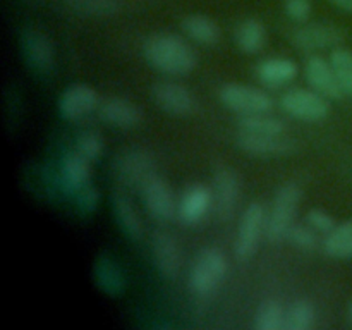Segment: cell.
I'll use <instances>...</instances> for the list:
<instances>
[{
  "mask_svg": "<svg viewBox=\"0 0 352 330\" xmlns=\"http://www.w3.org/2000/svg\"><path fill=\"white\" fill-rule=\"evenodd\" d=\"M148 64L170 76H186L195 71L196 52L184 38L172 33L151 34L143 45Z\"/></svg>",
  "mask_w": 352,
  "mask_h": 330,
  "instance_id": "1",
  "label": "cell"
},
{
  "mask_svg": "<svg viewBox=\"0 0 352 330\" xmlns=\"http://www.w3.org/2000/svg\"><path fill=\"white\" fill-rule=\"evenodd\" d=\"M302 199V191L296 182H287L280 186L272 199V208L267 213V237L270 241H284L289 229L296 222L299 203Z\"/></svg>",
  "mask_w": 352,
  "mask_h": 330,
  "instance_id": "2",
  "label": "cell"
},
{
  "mask_svg": "<svg viewBox=\"0 0 352 330\" xmlns=\"http://www.w3.org/2000/svg\"><path fill=\"white\" fill-rule=\"evenodd\" d=\"M227 274V258L217 248H205L196 256L189 275V287L196 296H208L222 284Z\"/></svg>",
  "mask_w": 352,
  "mask_h": 330,
  "instance_id": "3",
  "label": "cell"
},
{
  "mask_svg": "<svg viewBox=\"0 0 352 330\" xmlns=\"http://www.w3.org/2000/svg\"><path fill=\"white\" fill-rule=\"evenodd\" d=\"M267 234V210L260 201L246 206L239 220L236 236V254L239 260H248L256 253L260 241Z\"/></svg>",
  "mask_w": 352,
  "mask_h": 330,
  "instance_id": "4",
  "label": "cell"
},
{
  "mask_svg": "<svg viewBox=\"0 0 352 330\" xmlns=\"http://www.w3.org/2000/svg\"><path fill=\"white\" fill-rule=\"evenodd\" d=\"M219 98L227 109L234 110L241 116L268 112L274 107V100L267 91L256 88V86L239 85V82L223 85L219 91Z\"/></svg>",
  "mask_w": 352,
  "mask_h": 330,
  "instance_id": "5",
  "label": "cell"
},
{
  "mask_svg": "<svg viewBox=\"0 0 352 330\" xmlns=\"http://www.w3.org/2000/svg\"><path fill=\"white\" fill-rule=\"evenodd\" d=\"M282 109L294 119L305 122H318L330 113L329 98L320 95L315 89L294 88L282 96Z\"/></svg>",
  "mask_w": 352,
  "mask_h": 330,
  "instance_id": "6",
  "label": "cell"
},
{
  "mask_svg": "<svg viewBox=\"0 0 352 330\" xmlns=\"http://www.w3.org/2000/svg\"><path fill=\"white\" fill-rule=\"evenodd\" d=\"M141 195L148 213L160 222H168L177 217V205L174 191L170 186L162 179L160 175L151 174L146 181L141 184Z\"/></svg>",
  "mask_w": 352,
  "mask_h": 330,
  "instance_id": "7",
  "label": "cell"
},
{
  "mask_svg": "<svg viewBox=\"0 0 352 330\" xmlns=\"http://www.w3.org/2000/svg\"><path fill=\"white\" fill-rule=\"evenodd\" d=\"M213 210L220 220L227 222L236 212L241 198V179L232 168H220L212 186Z\"/></svg>",
  "mask_w": 352,
  "mask_h": 330,
  "instance_id": "8",
  "label": "cell"
},
{
  "mask_svg": "<svg viewBox=\"0 0 352 330\" xmlns=\"http://www.w3.org/2000/svg\"><path fill=\"white\" fill-rule=\"evenodd\" d=\"M237 146L253 157H282L294 150V141L287 134H251L237 131Z\"/></svg>",
  "mask_w": 352,
  "mask_h": 330,
  "instance_id": "9",
  "label": "cell"
},
{
  "mask_svg": "<svg viewBox=\"0 0 352 330\" xmlns=\"http://www.w3.org/2000/svg\"><path fill=\"white\" fill-rule=\"evenodd\" d=\"M153 98L157 105L170 116L186 117L198 109L196 96L186 86L174 81H162L155 85Z\"/></svg>",
  "mask_w": 352,
  "mask_h": 330,
  "instance_id": "10",
  "label": "cell"
},
{
  "mask_svg": "<svg viewBox=\"0 0 352 330\" xmlns=\"http://www.w3.org/2000/svg\"><path fill=\"white\" fill-rule=\"evenodd\" d=\"M344 34L336 24L330 23H302L301 28L292 33V43L302 52H316L332 48L342 41Z\"/></svg>",
  "mask_w": 352,
  "mask_h": 330,
  "instance_id": "11",
  "label": "cell"
},
{
  "mask_svg": "<svg viewBox=\"0 0 352 330\" xmlns=\"http://www.w3.org/2000/svg\"><path fill=\"white\" fill-rule=\"evenodd\" d=\"M305 74L308 79L309 86L320 95H323L329 100H340L346 93H344L342 86H340L339 78L336 74L332 62L325 60L320 55H313L306 60L305 64Z\"/></svg>",
  "mask_w": 352,
  "mask_h": 330,
  "instance_id": "12",
  "label": "cell"
},
{
  "mask_svg": "<svg viewBox=\"0 0 352 330\" xmlns=\"http://www.w3.org/2000/svg\"><path fill=\"white\" fill-rule=\"evenodd\" d=\"M151 253L155 265L165 278H175L181 272L182 251L181 244L167 230H155L151 237Z\"/></svg>",
  "mask_w": 352,
  "mask_h": 330,
  "instance_id": "13",
  "label": "cell"
},
{
  "mask_svg": "<svg viewBox=\"0 0 352 330\" xmlns=\"http://www.w3.org/2000/svg\"><path fill=\"white\" fill-rule=\"evenodd\" d=\"M210 208H213L212 188L196 182L182 192L177 205V219L184 226H196L205 219Z\"/></svg>",
  "mask_w": 352,
  "mask_h": 330,
  "instance_id": "14",
  "label": "cell"
},
{
  "mask_svg": "<svg viewBox=\"0 0 352 330\" xmlns=\"http://www.w3.org/2000/svg\"><path fill=\"white\" fill-rule=\"evenodd\" d=\"M155 160L146 150H127L116 162V174L126 186L143 184L153 172Z\"/></svg>",
  "mask_w": 352,
  "mask_h": 330,
  "instance_id": "15",
  "label": "cell"
},
{
  "mask_svg": "<svg viewBox=\"0 0 352 330\" xmlns=\"http://www.w3.org/2000/svg\"><path fill=\"white\" fill-rule=\"evenodd\" d=\"M98 107V93L89 85H72L62 93L58 110L67 120H78L89 116Z\"/></svg>",
  "mask_w": 352,
  "mask_h": 330,
  "instance_id": "16",
  "label": "cell"
},
{
  "mask_svg": "<svg viewBox=\"0 0 352 330\" xmlns=\"http://www.w3.org/2000/svg\"><path fill=\"white\" fill-rule=\"evenodd\" d=\"M100 117L113 127L133 129V127H138L141 124L143 112H141L140 107L134 105L129 100L112 96V98H107L100 105Z\"/></svg>",
  "mask_w": 352,
  "mask_h": 330,
  "instance_id": "17",
  "label": "cell"
},
{
  "mask_svg": "<svg viewBox=\"0 0 352 330\" xmlns=\"http://www.w3.org/2000/svg\"><path fill=\"white\" fill-rule=\"evenodd\" d=\"M296 76H298V64L285 57L265 58L256 67V78L260 79L261 85L270 88L287 85Z\"/></svg>",
  "mask_w": 352,
  "mask_h": 330,
  "instance_id": "18",
  "label": "cell"
},
{
  "mask_svg": "<svg viewBox=\"0 0 352 330\" xmlns=\"http://www.w3.org/2000/svg\"><path fill=\"white\" fill-rule=\"evenodd\" d=\"M86 157H82L78 150L69 151L60 164V179L64 186L71 191L78 192L85 186L89 184L91 179V165Z\"/></svg>",
  "mask_w": 352,
  "mask_h": 330,
  "instance_id": "19",
  "label": "cell"
},
{
  "mask_svg": "<svg viewBox=\"0 0 352 330\" xmlns=\"http://www.w3.org/2000/svg\"><path fill=\"white\" fill-rule=\"evenodd\" d=\"M23 47L28 60H30L31 65L36 67L38 71L47 72L54 67V47H52L50 40H48L43 33H40V31L36 30L26 31L23 40Z\"/></svg>",
  "mask_w": 352,
  "mask_h": 330,
  "instance_id": "20",
  "label": "cell"
},
{
  "mask_svg": "<svg viewBox=\"0 0 352 330\" xmlns=\"http://www.w3.org/2000/svg\"><path fill=\"white\" fill-rule=\"evenodd\" d=\"M182 30L192 41L206 47H213L220 40V28L212 17L205 14H191L182 21Z\"/></svg>",
  "mask_w": 352,
  "mask_h": 330,
  "instance_id": "21",
  "label": "cell"
},
{
  "mask_svg": "<svg viewBox=\"0 0 352 330\" xmlns=\"http://www.w3.org/2000/svg\"><path fill=\"white\" fill-rule=\"evenodd\" d=\"M236 43L244 54H258L263 50L265 43H267V28L260 19H244L236 28Z\"/></svg>",
  "mask_w": 352,
  "mask_h": 330,
  "instance_id": "22",
  "label": "cell"
},
{
  "mask_svg": "<svg viewBox=\"0 0 352 330\" xmlns=\"http://www.w3.org/2000/svg\"><path fill=\"white\" fill-rule=\"evenodd\" d=\"M113 208H116L117 220H119L122 230H126V234L133 239H141L144 232L143 222H141V217L138 213L136 206L131 201L129 196L124 195L122 191H116L113 195Z\"/></svg>",
  "mask_w": 352,
  "mask_h": 330,
  "instance_id": "23",
  "label": "cell"
},
{
  "mask_svg": "<svg viewBox=\"0 0 352 330\" xmlns=\"http://www.w3.org/2000/svg\"><path fill=\"white\" fill-rule=\"evenodd\" d=\"M323 248L325 253L332 258L339 260L352 258V219L339 223L332 232L327 234L323 239Z\"/></svg>",
  "mask_w": 352,
  "mask_h": 330,
  "instance_id": "24",
  "label": "cell"
},
{
  "mask_svg": "<svg viewBox=\"0 0 352 330\" xmlns=\"http://www.w3.org/2000/svg\"><path fill=\"white\" fill-rule=\"evenodd\" d=\"M251 134H287L285 124L277 117L268 116V112L250 113L243 116L239 120V129Z\"/></svg>",
  "mask_w": 352,
  "mask_h": 330,
  "instance_id": "25",
  "label": "cell"
},
{
  "mask_svg": "<svg viewBox=\"0 0 352 330\" xmlns=\"http://www.w3.org/2000/svg\"><path fill=\"white\" fill-rule=\"evenodd\" d=\"M316 320V309L313 302L306 299L292 302L285 309L284 330H309Z\"/></svg>",
  "mask_w": 352,
  "mask_h": 330,
  "instance_id": "26",
  "label": "cell"
},
{
  "mask_svg": "<svg viewBox=\"0 0 352 330\" xmlns=\"http://www.w3.org/2000/svg\"><path fill=\"white\" fill-rule=\"evenodd\" d=\"M285 309L275 299H267L258 306L254 313V329L256 330H284Z\"/></svg>",
  "mask_w": 352,
  "mask_h": 330,
  "instance_id": "27",
  "label": "cell"
},
{
  "mask_svg": "<svg viewBox=\"0 0 352 330\" xmlns=\"http://www.w3.org/2000/svg\"><path fill=\"white\" fill-rule=\"evenodd\" d=\"M65 6L72 12L88 17L113 16L120 10V0H65Z\"/></svg>",
  "mask_w": 352,
  "mask_h": 330,
  "instance_id": "28",
  "label": "cell"
},
{
  "mask_svg": "<svg viewBox=\"0 0 352 330\" xmlns=\"http://www.w3.org/2000/svg\"><path fill=\"white\" fill-rule=\"evenodd\" d=\"M330 62L336 69V74L339 78L344 93L352 96V50L344 47L333 48L332 54H330Z\"/></svg>",
  "mask_w": 352,
  "mask_h": 330,
  "instance_id": "29",
  "label": "cell"
},
{
  "mask_svg": "<svg viewBox=\"0 0 352 330\" xmlns=\"http://www.w3.org/2000/svg\"><path fill=\"white\" fill-rule=\"evenodd\" d=\"M285 239H287L292 246L298 248V250L313 251L316 250V246H318L320 234L316 232L308 222L305 223L294 222L291 226V229H289L287 237H285Z\"/></svg>",
  "mask_w": 352,
  "mask_h": 330,
  "instance_id": "30",
  "label": "cell"
},
{
  "mask_svg": "<svg viewBox=\"0 0 352 330\" xmlns=\"http://www.w3.org/2000/svg\"><path fill=\"white\" fill-rule=\"evenodd\" d=\"M76 150L82 157L88 158V160H98L103 155V150H105V143H103V138L98 133H95V131H85L76 140Z\"/></svg>",
  "mask_w": 352,
  "mask_h": 330,
  "instance_id": "31",
  "label": "cell"
},
{
  "mask_svg": "<svg viewBox=\"0 0 352 330\" xmlns=\"http://www.w3.org/2000/svg\"><path fill=\"white\" fill-rule=\"evenodd\" d=\"M306 222L320 234V236H327V234L332 232L336 229V220L330 215L329 212H325L323 208H311L306 213Z\"/></svg>",
  "mask_w": 352,
  "mask_h": 330,
  "instance_id": "32",
  "label": "cell"
},
{
  "mask_svg": "<svg viewBox=\"0 0 352 330\" xmlns=\"http://www.w3.org/2000/svg\"><path fill=\"white\" fill-rule=\"evenodd\" d=\"M284 10L294 23H306L311 16V0H284Z\"/></svg>",
  "mask_w": 352,
  "mask_h": 330,
  "instance_id": "33",
  "label": "cell"
},
{
  "mask_svg": "<svg viewBox=\"0 0 352 330\" xmlns=\"http://www.w3.org/2000/svg\"><path fill=\"white\" fill-rule=\"evenodd\" d=\"M98 274H100L98 275L100 282H102V285L107 289V291L113 292L116 289L120 287V280H122V278H120L119 272L113 268L112 263H107L105 267L100 268Z\"/></svg>",
  "mask_w": 352,
  "mask_h": 330,
  "instance_id": "34",
  "label": "cell"
},
{
  "mask_svg": "<svg viewBox=\"0 0 352 330\" xmlns=\"http://www.w3.org/2000/svg\"><path fill=\"white\" fill-rule=\"evenodd\" d=\"M78 199H79V205L86 210H93L98 203V191H96L93 186H85L82 189L78 191Z\"/></svg>",
  "mask_w": 352,
  "mask_h": 330,
  "instance_id": "35",
  "label": "cell"
},
{
  "mask_svg": "<svg viewBox=\"0 0 352 330\" xmlns=\"http://www.w3.org/2000/svg\"><path fill=\"white\" fill-rule=\"evenodd\" d=\"M329 2L333 3L336 7H339V9L352 14V0H329Z\"/></svg>",
  "mask_w": 352,
  "mask_h": 330,
  "instance_id": "36",
  "label": "cell"
}]
</instances>
